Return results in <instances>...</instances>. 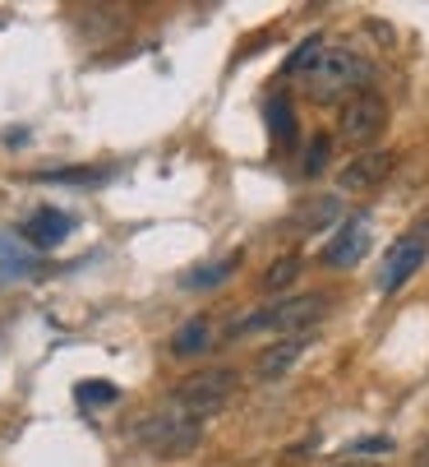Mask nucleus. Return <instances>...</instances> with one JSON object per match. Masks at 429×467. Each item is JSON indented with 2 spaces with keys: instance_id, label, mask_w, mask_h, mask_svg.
Returning <instances> with one entry per match:
<instances>
[{
  "instance_id": "f257e3e1",
  "label": "nucleus",
  "mask_w": 429,
  "mask_h": 467,
  "mask_svg": "<svg viewBox=\"0 0 429 467\" xmlns=\"http://www.w3.org/2000/svg\"><path fill=\"white\" fill-rule=\"evenodd\" d=\"M370 60L355 47H323L319 60L305 70V93L314 102H337V98H355L370 88Z\"/></svg>"
},
{
  "instance_id": "f03ea898",
  "label": "nucleus",
  "mask_w": 429,
  "mask_h": 467,
  "mask_svg": "<svg viewBox=\"0 0 429 467\" xmlns=\"http://www.w3.org/2000/svg\"><path fill=\"white\" fill-rule=\"evenodd\" d=\"M323 315H328V296H314V292L286 296V301H277L268 310H254V315L236 319L231 338H245V333H277L281 343L286 338H305V333H314L323 324Z\"/></svg>"
},
{
  "instance_id": "7ed1b4c3",
  "label": "nucleus",
  "mask_w": 429,
  "mask_h": 467,
  "mask_svg": "<svg viewBox=\"0 0 429 467\" xmlns=\"http://www.w3.org/2000/svg\"><path fill=\"white\" fill-rule=\"evenodd\" d=\"M199 426H203L199 417H189V412H180L176 403H167V408H153L148 417L134 426V440L148 444L158 458H185V453L199 444V435H203Z\"/></svg>"
},
{
  "instance_id": "20e7f679",
  "label": "nucleus",
  "mask_w": 429,
  "mask_h": 467,
  "mask_svg": "<svg viewBox=\"0 0 429 467\" xmlns=\"http://www.w3.org/2000/svg\"><path fill=\"white\" fill-rule=\"evenodd\" d=\"M236 370H222V366H208V370H194L185 375L176 389H171V403L189 417H212V412H222L231 403V393H236Z\"/></svg>"
},
{
  "instance_id": "39448f33",
  "label": "nucleus",
  "mask_w": 429,
  "mask_h": 467,
  "mask_svg": "<svg viewBox=\"0 0 429 467\" xmlns=\"http://www.w3.org/2000/svg\"><path fill=\"white\" fill-rule=\"evenodd\" d=\"M383 125H388V102H383L374 88H365V93H355V98L342 102L337 135H342L346 144H355V149L370 153V144L383 135Z\"/></svg>"
},
{
  "instance_id": "423d86ee",
  "label": "nucleus",
  "mask_w": 429,
  "mask_h": 467,
  "mask_svg": "<svg viewBox=\"0 0 429 467\" xmlns=\"http://www.w3.org/2000/svg\"><path fill=\"white\" fill-rule=\"evenodd\" d=\"M429 259V218L424 223H415L393 250H388V259H383V274H379V292L383 296H393V292H402L415 274H420V264Z\"/></svg>"
},
{
  "instance_id": "0eeeda50",
  "label": "nucleus",
  "mask_w": 429,
  "mask_h": 467,
  "mask_svg": "<svg viewBox=\"0 0 429 467\" xmlns=\"http://www.w3.org/2000/svg\"><path fill=\"white\" fill-rule=\"evenodd\" d=\"M397 167V158L393 153H383V149H370V153H355L342 171H337V185L346 190V194H365V190H379L383 181H388V171Z\"/></svg>"
},
{
  "instance_id": "6e6552de",
  "label": "nucleus",
  "mask_w": 429,
  "mask_h": 467,
  "mask_svg": "<svg viewBox=\"0 0 429 467\" xmlns=\"http://www.w3.org/2000/svg\"><path fill=\"white\" fill-rule=\"evenodd\" d=\"M69 232H75V218L60 213V209H37V213H28V218L19 223V236H24L33 250H51V245H60Z\"/></svg>"
},
{
  "instance_id": "1a4fd4ad",
  "label": "nucleus",
  "mask_w": 429,
  "mask_h": 467,
  "mask_svg": "<svg viewBox=\"0 0 429 467\" xmlns=\"http://www.w3.org/2000/svg\"><path fill=\"white\" fill-rule=\"evenodd\" d=\"M365 245H370V227H365V218H351V223L332 236V245L323 250V264H328V269H351V264L365 254Z\"/></svg>"
},
{
  "instance_id": "9d476101",
  "label": "nucleus",
  "mask_w": 429,
  "mask_h": 467,
  "mask_svg": "<svg viewBox=\"0 0 429 467\" xmlns=\"http://www.w3.org/2000/svg\"><path fill=\"white\" fill-rule=\"evenodd\" d=\"M305 357V338H286V343H272V348H263L259 352V361H254V375L259 379H277V375H286L296 361Z\"/></svg>"
},
{
  "instance_id": "9b49d317",
  "label": "nucleus",
  "mask_w": 429,
  "mask_h": 467,
  "mask_svg": "<svg viewBox=\"0 0 429 467\" xmlns=\"http://www.w3.org/2000/svg\"><path fill=\"white\" fill-rule=\"evenodd\" d=\"M212 348V319L208 315H194L176 328V338H171V352L176 357H203Z\"/></svg>"
},
{
  "instance_id": "f8f14e48",
  "label": "nucleus",
  "mask_w": 429,
  "mask_h": 467,
  "mask_svg": "<svg viewBox=\"0 0 429 467\" xmlns=\"http://www.w3.org/2000/svg\"><path fill=\"white\" fill-rule=\"evenodd\" d=\"M240 269V259L236 254H227V259H212V264H199V269H189L185 278H180V287L185 292H208V287H222L231 274Z\"/></svg>"
},
{
  "instance_id": "ddd939ff",
  "label": "nucleus",
  "mask_w": 429,
  "mask_h": 467,
  "mask_svg": "<svg viewBox=\"0 0 429 467\" xmlns=\"http://www.w3.org/2000/svg\"><path fill=\"white\" fill-rule=\"evenodd\" d=\"M268 130H272V140H277L281 149L296 144V111H291V102H281V98L268 102Z\"/></svg>"
},
{
  "instance_id": "4468645a",
  "label": "nucleus",
  "mask_w": 429,
  "mask_h": 467,
  "mask_svg": "<svg viewBox=\"0 0 429 467\" xmlns=\"http://www.w3.org/2000/svg\"><path fill=\"white\" fill-rule=\"evenodd\" d=\"M37 269V259L24 254V245H15L10 236H0V278H28Z\"/></svg>"
},
{
  "instance_id": "2eb2a0df",
  "label": "nucleus",
  "mask_w": 429,
  "mask_h": 467,
  "mask_svg": "<svg viewBox=\"0 0 429 467\" xmlns=\"http://www.w3.org/2000/svg\"><path fill=\"white\" fill-rule=\"evenodd\" d=\"M305 213H296L291 218V227H301V232H314V227H328L342 209H337V199H314V204H301Z\"/></svg>"
},
{
  "instance_id": "dca6fc26",
  "label": "nucleus",
  "mask_w": 429,
  "mask_h": 467,
  "mask_svg": "<svg viewBox=\"0 0 429 467\" xmlns=\"http://www.w3.org/2000/svg\"><path fill=\"white\" fill-rule=\"evenodd\" d=\"M75 393H79V408H111L116 398H120V389L111 379H84Z\"/></svg>"
},
{
  "instance_id": "f3484780",
  "label": "nucleus",
  "mask_w": 429,
  "mask_h": 467,
  "mask_svg": "<svg viewBox=\"0 0 429 467\" xmlns=\"http://www.w3.org/2000/svg\"><path fill=\"white\" fill-rule=\"evenodd\" d=\"M319 51H323V42H319V33H310V37H305V42H301L291 56L281 60V75H305L310 65L319 60Z\"/></svg>"
},
{
  "instance_id": "a211bd4d",
  "label": "nucleus",
  "mask_w": 429,
  "mask_h": 467,
  "mask_svg": "<svg viewBox=\"0 0 429 467\" xmlns=\"http://www.w3.org/2000/svg\"><path fill=\"white\" fill-rule=\"evenodd\" d=\"M328 153H332V140L328 135H314L310 149H305V158H301V176H319L328 167Z\"/></svg>"
},
{
  "instance_id": "6ab92c4d",
  "label": "nucleus",
  "mask_w": 429,
  "mask_h": 467,
  "mask_svg": "<svg viewBox=\"0 0 429 467\" xmlns=\"http://www.w3.org/2000/svg\"><path fill=\"white\" fill-rule=\"evenodd\" d=\"M296 274H301V259H296V254H286V259H277L272 269L263 274V287H268V292H281L286 283H296Z\"/></svg>"
},
{
  "instance_id": "aec40b11",
  "label": "nucleus",
  "mask_w": 429,
  "mask_h": 467,
  "mask_svg": "<svg viewBox=\"0 0 429 467\" xmlns=\"http://www.w3.org/2000/svg\"><path fill=\"white\" fill-rule=\"evenodd\" d=\"M393 444L388 440H365V444H355V458H361V453H388Z\"/></svg>"
},
{
  "instance_id": "412c9836",
  "label": "nucleus",
  "mask_w": 429,
  "mask_h": 467,
  "mask_svg": "<svg viewBox=\"0 0 429 467\" xmlns=\"http://www.w3.org/2000/svg\"><path fill=\"white\" fill-rule=\"evenodd\" d=\"M411 467H429V440H424V444L411 453Z\"/></svg>"
},
{
  "instance_id": "4be33fe9",
  "label": "nucleus",
  "mask_w": 429,
  "mask_h": 467,
  "mask_svg": "<svg viewBox=\"0 0 429 467\" xmlns=\"http://www.w3.org/2000/svg\"><path fill=\"white\" fill-rule=\"evenodd\" d=\"M332 467H379V462H370V458H346V462H332Z\"/></svg>"
}]
</instances>
